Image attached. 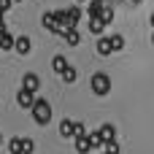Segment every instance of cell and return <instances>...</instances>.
<instances>
[{
	"label": "cell",
	"instance_id": "6da1fadb",
	"mask_svg": "<svg viewBox=\"0 0 154 154\" xmlns=\"http://www.w3.org/2000/svg\"><path fill=\"white\" fill-rule=\"evenodd\" d=\"M32 119H35V125H41V127H46L49 122H51V106H49V100H43V97H35V103H32Z\"/></svg>",
	"mask_w": 154,
	"mask_h": 154
},
{
	"label": "cell",
	"instance_id": "7a4b0ae2",
	"mask_svg": "<svg viewBox=\"0 0 154 154\" xmlns=\"http://www.w3.org/2000/svg\"><path fill=\"white\" fill-rule=\"evenodd\" d=\"M92 92L100 95V97L108 95V92H111V76H108V73H95V76H92Z\"/></svg>",
	"mask_w": 154,
	"mask_h": 154
},
{
	"label": "cell",
	"instance_id": "3957f363",
	"mask_svg": "<svg viewBox=\"0 0 154 154\" xmlns=\"http://www.w3.org/2000/svg\"><path fill=\"white\" fill-rule=\"evenodd\" d=\"M41 24L46 27V32H57V35H62V27L57 24V19H54V11H46V14L41 16Z\"/></svg>",
	"mask_w": 154,
	"mask_h": 154
},
{
	"label": "cell",
	"instance_id": "277c9868",
	"mask_svg": "<svg viewBox=\"0 0 154 154\" xmlns=\"http://www.w3.org/2000/svg\"><path fill=\"white\" fill-rule=\"evenodd\" d=\"M38 87H41V79L35 76V73H24L22 76V89H27V92H38Z\"/></svg>",
	"mask_w": 154,
	"mask_h": 154
},
{
	"label": "cell",
	"instance_id": "5b68a950",
	"mask_svg": "<svg viewBox=\"0 0 154 154\" xmlns=\"http://www.w3.org/2000/svg\"><path fill=\"white\" fill-rule=\"evenodd\" d=\"M30 46H32V43H30V38H27V35H19V38H14V46H11V49H14L16 54H22V57H24V54H30Z\"/></svg>",
	"mask_w": 154,
	"mask_h": 154
},
{
	"label": "cell",
	"instance_id": "8992f818",
	"mask_svg": "<svg viewBox=\"0 0 154 154\" xmlns=\"http://www.w3.org/2000/svg\"><path fill=\"white\" fill-rule=\"evenodd\" d=\"M16 103H19L22 108H32V103H35V95H32V92H27V89H19V95H16Z\"/></svg>",
	"mask_w": 154,
	"mask_h": 154
},
{
	"label": "cell",
	"instance_id": "52a82bcc",
	"mask_svg": "<svg viewBox=\"0 0 154 154\" xmlns=\"http://www.w3.org/2000/svg\"><path fill=\"white\" fill-rule=\"evenodd\" d=\"M97 135L103 138V143H106V141H116V130H114V125H103V127L97 130Z\"/></svg>",
	"mask_w": 154,
	"mask_h": 154
},
{
	"label": "cell",
	"instance_id": "ba28073f",
	"mask_svg": "<svg viewBox=\"0 0 154 154\" xmlns=\"http://www.w3.org/2000/svg\"><path fill=\"white\" fill-rule=\"evenodd\" d=\"M62 38L68 41V46H79V43H81V35H79V30H62Z\"/></svg>",
	"mask_w": 154,
	"mask_h": 154
},
{
	"label": "cell",
	"instance_id": "9c48e42d",
	"mask_svg": "<svg viewBox=\"0 0 154 154\" xmlns=\"http://www.w3.org/2000/svg\"><path fill=\"white\" fill-rule=\"evenodd\" d=\"M87 14H89V19H97V16L103 14V0H89V8H87Z\"/></svg>",
	"mask_w": 154,
	"mask_h": 154
},
{
	"label": "cell",
	"instance_id": "30bf717a",
	"mask_svg": "<svg viewBox=\"0 0 154 154\" xmlns=\"http://www.w3.org/2000/svg\"><path fill=\"white\" fill-rule=\"evenodd\" d=\"M60 135L62 138H73V119H62L60 122Z\"/></svg>",
	"mask_w": 154,
	"mask_h": 154
},
{
	"label": "cell",
	"instance_id": "8fae6325",
	"mask_svg": "<svg viewBox=\"0 0 154 154\" xmlns=\"http://www.w3.org/2000/svg\"><path fill=\"white\" fill-rule=\"evenodd\" d=\"M76 141V152L79 154H89L92 149H89V141H87V135H81V138H73Z\"/></svg>",
	"mask_w": 154,
	"mask_h": 154
},
{
	"label": "cell",
	"instance_id": "7c38bea8",
	"mask_svg": "<svg viewBox=\"0 0 154 154\" xmlns=\"http://www.w3.org/2000/svg\"><path fill=\"white\" fill-rule=\"evenodd\" d=\"M97 54H100V57H111V46H108V38H100V41H97Z\"/></svg>",
	"mask_w": 154,
	"mask_h": 154
},
{
	"label": "cell",
	"instance_id": "4fadbf2b",
	"mask_svg": "<svg viewBox=\"0 0 154 154\" xmlns=\"http://www.w3.org/2000/svg\"><path fill=\"white\" fill-rule=\"evenodd\" d=\"M51 68H54V70H57V73H62V70H65V68H68V60H65V57H62V54H57V57H54V60H51Z\"/></svg>",
	"mask_w": 154,
	"mask_h": 154
},
{
	"label": "cell",
	"instance_id": "5bb4252c",
	"mask_svg": "<svg viewBox=\"0 0 154 154\" xmlns=\"http://www.w3.org/2000/svg\"><path fill=\"white\" fill-rule=\"evenodd\" d=\"M87 141H89V149H103V138L97 135V130H95V133H89V135H87Z\"/></svg>",
	"mask_w": 154,
	"mask_h": 154
},
{
	"label": "cell",
	"instance_id": "9a60e30c",
	"mask_svg": "<svg viewBox=\"0 0 154 154\" xmlns=\"http://www.w3.org/2000/svg\"><path fill=\"white\" fill-rule=\"evenodd\" d=\"M103 30H106V24L100 22V16H97V19H89V32H95V35H100Z\"/></svg>",
	"mask_w": 154,
	"mask_h": 154
},
{
	"label": "cell",
	"instance_id": "2e32d148",
	"mask_svg": "<svg viewBox=\"0 0 154 154\" xmlns=\"http://www.w3.org/2000/svg\"><path fill=\"white\" fill-rule=\"evenodd\" d=\"M108 46H111V51H119V49L125 46V38H122V35H111V38H108Z\"/></svg>",
	"mask_w": 154,
	"mask_h": 154
},
{
	"label": "cell",
	"instance_id": "e0dca14e",
	"mask_svg": "<svg viewBox=\"0 0 154 154\" xmlns=\"http://www.w3.org/2000/svg\"><path fill=\"white\" fill-rule=\"evenodd\" d=\"M60 76H62V79H65L68 84H73V81L79 79V73H76V68H70V65H68V68H65V70H62Z\"/></svg>",
	"mask_w": 154,
	"mask_h": 154
},
{
	"label": "cell",
	"instance_id": "ac0fdd59",
	"mask_svg": "<svg viewBox=\"0 0 154 154\" xmlns=\"http://www.w3.org/2000/svg\"><path fill=\"white\" fill-rule=\"evenodd\" d=\"M8 152L11 154H22V138H11V141H8Z\"/></svg>",
	"mask_w": 154,
	"mask_h": 154
},
{
	"label": "cell",
	"instance_id": "d6986e66",
	"mask_svg": "<svg viewBox=\"0 0 154 154\" xmlns=\"http://www.w3.org/2000/svg\"><path fill=\"white\" fill-rule=\"evenodd\" d=\"M103 154H119V143L116 141H106L103 143Z\"/></svg>",
	"mask_w": 154,
	"mask_h": 154
},
{
	"label": "cell",
	"instance_id": "ffe728a7",
	"mask_svg": "<svg viewBox=\"0 0 154 154\" xmlns=\"http://www.w3.org/2000/svg\"><path fill=\"white\" fill-rule=\"evenodd\" d=\"M35 152V143L30 138H22V154H32Z\"/></svg>",
	"mask_w": 154,
	"mask_h": 154
},
{
	"label": "cell",
	"instance_id": "44dd1931",
	"mask_svg": "<svg viewBox=\"0 0 154 154\" xmlns=\"http://www.w3.org/2000/svg\"><path fill=\"white\" fill-rule=\"evenodd\" d=\"M100 22H103V24H111V22H114V11H111V8H103V14H100Z\"/></svg>",
	"mask_w": 154,
	"mask_h": 154
},
{
	"label": "cell",
	"instance_id": "7402d4cb",
	"mask_svg": "<svg viewBox=\"0 0 154 154\" xmlns=\"http://www.w3.org/2000/svg\"><path fill=\"white\" fill-rule=\"evenodd\" d=\"M81 135H87V130H84V125H81V122H76V119H73V138H81Z\"/></svg>",
	"mask_w": 154,
	"mask_h": 154
},
{
	"label": "cell",
	"instance_id": "603a6c76",
	"mask_svg": "<svg viewBox=\"0 0 154 154\" xmlns=\"http://www.w3.org/2000/svg\"><path fill=\"white\" fill-rule=\"evenodd\" d=\"M11 5H14V3H11V0H0V11H3V14H5V11H8V8H11Z\"/></svg>",
	"mask_w": 154,
	"mask_h": 154
},
{
	"label": "cell",
	"instance_id": "cb8c5ba5",
	"mask_svg": "<svg viewBox=\"0 0 154 154\" xmlns=\"http://www.w3.org/2000/svg\"><path fill=\"white\" fill-rule=\"evenodd\" d=\"M0 22H3V11H0Z\"/></svg>",
	"mask_w": 154,
	"mask_h": 154
},
{
	"label": "cell",
	"instance_id": "d4e9b609",
	"mask_svg": "<svg viewBox=\"0 0 154 154\" xmlns=\"http://www.w3.org/2000/svg\"><path fill=\"white\" fill-rule=\"evenodd\" d=\"M76 3H87V0H76Z\"/></svg>",
	"mask_w": 154,
	"mask_h": 154
},
{
	"label": "cell",
	"instance_id": "484cf974",
	"mask_svg": "<svg viewBox=\"0 0 154 154\" xmlns=\"http://www.w3.org/2000/svg\"><path fill=\"white\" fill-rule=\"evenodd\" d=\"M11 3H22V0H11Z\"/></svg>",
	"mask_w": 154,
	"mask_h": 154
},
{
	"label": "cell",
	"instance_id": "4316f807",
	"mask_svg": "<svg viewBox=\"0 0 154 154\" xmlns=\"http://www.w3.org/2000/svg\"><path fill=\"white\" fill-rule=\"evenodd\" d=\"M0 146H3V135H0Z\"/></svg>",
	"mask_w": 154,
	"mask_h": 154
}]
</instances>
